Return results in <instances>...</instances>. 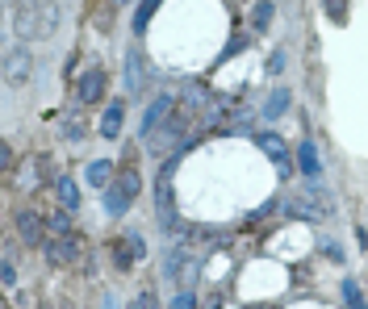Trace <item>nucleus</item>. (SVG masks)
<instances>
[{
    "label": "nucleus",
    "mask_w": 368,
    "mask_h": 309,
    "mask_svg": "<svg viewBox=\"0 0 368 309\" xmlns=\"http://www.w3.org/2000/svg\"><path fill=\"white\" fill-rule=\"evenodd\" d=\"M344 301H348L352 309H368L365 306V293H360V285H356V280H344Z\"/></svg>",
    "instance_id": "obj_17"
},
{
    "label": "nucleus",
    "mask_w": 368,
    "mask_h": 309,
    "mask_svg": "<svg viewBox=\"0 0 368 309\" xmlns=\"http://www.w3.org/2000/svg\"><path fill=\"white\" fill-rule=\"evenodd\" d=\"M172 113H176V100H172L168 92H159V96L147 105V113H142V138H151V134H155V130H159Z\"/></svg>",
    "instance_id": "obj_5"
},
{
    "label": "nucleus",
    "mask_w": 368,
    "mask_h": 309,
    "mask_svg": "<svg viewBox=\"0 0 368 309\" xmlns=\"http://www.w3.org/2000/svg\"><path fill=\"white\" fill-rule=\"evenodd\" d=\"M138 193H142V176H138L134 167H126V172L105 188V213H109V218H122V213L138 201Z\"/></svg>",
    "instance_id": "obj_2"
},
{
    "label": "nucleus",
    "mask_w": 368,
    "mask_h": 309,
    "mask_svg": "<svg viewBox=\"0 0 368 309\" xmlns=\"http://www.w3.org/2000/svg\"><path fill=\"white\" fill-rule=\"evenodd\" d=\"M8 167H13V146L0 142V172H8Z\"/></svg>",
    "instance_id": "obj_26"
},
{
    "label": "nucleus",
    "mask_w": 368,
    "mask_h": 309,
    "mask_svg": "<svg viewBox=\"0 0 368 309\" xmlns=\"http://www.w3.org/2000/svg\"><path fill=\"white\" fill-rule=\"evenodd\" d=\"M151 17H155V0H147V4H138V8H134V33H142Z\"/></svg>",
    "instance_id": "obj_18"
},
{
    "label": "nucleus",
    "mask_w": 368,
    "mask_h": 309,
    "mask_svg": "<svg viewBox=\"0 0 368 309\" xmlns=\"http://www.w3.org/2000/svg\"><path fill=\"white\" fill-rule=\"evenodd\" d=\"M105 96V71L101 67H88L80 80H75V100L80 105H92V100H101Z\"/></svg>",
    "instance_id": "obj_6"
},
{
    "label": "nucleus",
    "mask_w": 368,
    "mask_h": 309,
    "mask_svg": "<svg viewBox=\"0 0 368 309\" xmlns=\"http://www.w3.org/2000/svg\"><path fill=\"white\" fill-rule=\"evenodd\" d=\"M130 309H155V293H151V289H142V293L130 301Z\"/></svg>",
    "instance_id": "obj_24"
},
{
    "label": "nucleus",
    "mask_w": 368,
    "mask_h": 309,
    "mask_svg": "<svg viewBox=\"0 0 368 309\" xmlns=\"http://www.w3.org/2000/svg\"><path fill=\"white\" fill-rule=\"evenodd\" d=\"M0 75H4V84H25L34 75V54L25 46H13L4 54V63H0Z\"/></svg>",
    "instance_id": "obj_4"
},
{
    "label": "nucleus",
    "mask_w": 368,
    "mask_h": 309,
    "mask_svg": "<svg viewBox=\"0 0 368 309\" xmlns=\"http://www.w3.org/2000/svg\"><path fill=\"white\" fill-rule=\"evenodd\" d=\"M256 142H260V151H264V155H268L277 167H285V172H289V151H285V142H281L277 134H260Z\"/></svg>",
    "instance_id": "obj_9"
},
{
    "label": "nucleus",
    "mask_w": 368,
    "mask_h": 309,
    "mask_svg": "<svg viewBox=\"0 0 368 309\" xmlns=\"http://www.w3.org/2000/svg\"><path fill=\"white\" fill-rule=\"evenodd\" d=\"M80 255H84L80 234H67V239H46V259H50V264H71V259H80Z\"/></svg>",
    "instance_id": "obj_7"
},
{
    "label": "nucleus",
    "mask_w": 368,
    "mask_h": 309,
    "mask_svg": "<svg viewBox=\"0 0 368 309\" xmlns=\"http://www.w3.org/2000/svg\"><path fill=\"white\" fill-rule=\"evenodd\" d=\"M297 167L306 172V180H318L323 176V163H318V146L314 142H302L297 146Z\"/></svg>",
    "instance_id": "obj_10"
},
{
    "label": "nucleus",
    "mask_w": 368,
    "mask_h": 309,
    "mask_svg": "<svg viewBox=\"0 0 368 309\" xmlns=\"http://www.w3.org/2000/svg\"><path fill=\"white\" fill-rule=\"evenodd\" d=\"M126 92H142V59H138V50H130V75H126Z\"/></svg>",
    "instance_id": "obj_15"
},
{
    "label": "nucleus",
    "mask_w": 368,
    "mask_h": 309,
    "mask_svg": "<svg viewBox=\"0 0 368 309\" xmlns=\"http://www.w3.org/2000/svg\"><path fill=\"white\" fill-rule=\"evenodd\" d=\"M17 234H21V243H25V247H38V243H42V234H46V222H42L38 213L21 209V213H17Z\"/></svg>",
    "instance_id": "obj_8"
},
{
    "label": "nucleus",
    "mask_w": 368,
    "mask_h": 309,
    "mask_svg": "<svg viewBox=\"0 0 368 309\" xmlns=\"http://www.w3.org/2000/svg\"><path fill=\"white\" fill-rule=\"evenodd\" d=\"M289 109V88H272V96H268V117H281Z\"/></svg>",
    "instance_id": "obj_16"
},
{
    "label": "nucleus",
    "mask_w": 368,
    "mask_h": 309,
    "mask_svg": "<svg viewBox=\"0 0 368 309\" xmlns=\"http://www.w3.org/2000/svg\"><path fill=\"white\" fill-rule=\"evenodd\" d=\"M247 42H251V38H247V33H235V38H230V42H226V50H222V54H218V63H226V59H235V54H239V50H243V46H247Z\"/></svg>",
    "instance_id": "obj_20"
},
{
    "label": "nucleus",
    "mask_w": 368,
    "mask_h": 309,
    "mask_svg": "<svg viewBox=\"0 0 368 309\" xmlns=\"http://www.w3.org/2000/svg\"><path fill=\"white\" fill-rule=\"evenodd\" d=\"M281 67H285V50H277V54H272V59H268V71H272V75H277V71H281Z\"/></svg>",
    "instance_id": "obj_27"
},
{
    "label": "nucleus",
    "mask_w": 368,
    "mask_h": 309,
    "mask_svg": "<svg viewBox=\"0 0 368 309\" xmlns=\"http://www.w3.org/2000/svg\"><path fill=\"white\" fill-rule=\"evenodd\" d=\"M80 134H84V126H80V117H63V138H71V142H75Z\"/></svg>",
    "instance_id": "obj_23"
},
{
    "label": "nucleus",
    "mask_w": 368,
    "mask_h": 309,
    "mask_svg": "<svg viewBox=\"0 0 368 309\" xmlns=\"http://www.w3.org/2000/svg\"><path fill=\"white\" fill-rule=\"evenodd\" d=\"M0 280L13 285V280H17V268H13V264H0Z\"/></svg>",
    "instance_id": "obj_28"
},
{
    "label": "nucleus",
    "mask_w": 368,
    "mask_h": 309,
    "mask_svg": "<svg viewBox=\"0 0 368 309\" xmlns=\"http://www.w3.org/2000/svg\"><path fill=\"white\" fill-rule=\"evenodd\" d=\"M268 21H272V4H251V25L268 29Z\"/></svg>",
    "instance_id": "obj_19"
},
{
    "label": "nucleus",
    "mask_w": 368,
    "mask_h": 309,
    "mask_svg": "<svg viewBox=\"0 0 368 309\" xmlns=\"http://www.w3.org/2000/svg\"><path fill=\"white\" fill-rule=\"evenodd\" d=\"M84 180H88L92 188H109V184H113V163H109V159H96V163H88Z\"/></svg>",
    "instance_id": "obj_12"
},
{
    "label": "nucleus",
    "mask_w": 368,
    "mask_h": 309,
    "mask_svg": "<svg viewBox=\"0 0 368 309\" xmlns=\"http://www.w3.org/2000/svg\"><path fill=\"white\" fill-rule=\"evenodd\" d=\"M59 25V8L50 4H17L13 8V29L21 42H34V38H50Z\"/></svg>",
    "instance_id": "obj_1"
},
{
    "label": "nucleus",
    "mask_w": 368,
    "mask_h": 309,
    "mask_svg": "<svg viewBox=\"0 0 368 309\" xmlns=\"http://www.w3.org/2000/svg\"><path fill=\"white\" fill-rule=\"evenodd\" d=\"M126 247H130V255H134V259H142V255H147V247H142V239H138V234H126Z\"/></svg>",
    "instance_id": "obj_25"
},
{
    "label": "nucleus",
    "mask_w": 368,
    "mask_h": 309,
    "mask_svg": "<svg viewBox=\"0 0 368 309\" xmlns=\"http://www.w3.org/2000/svg\"><path fill=\"white\" fill-rule=\"evenodd\" d=\"M54 193H59V201H63V209H75V205H80V188H75V180H67V176H59V180H54Z\"/></svg>",
    "instance_id": "obj_13"
},
{
    "label": "nucleus",
    "mask_w": 368,
    "mask_h": 309,
    "mask_svg": "<svg viewBox=\"0 0 368 309\" xmlns=\"http://www.w3.org/2000/svg\"><path fill=\"white\" fill-rule=\"evenodd\" d=\"M168 309H197V293H193V289H180V293L172 297V306Z\"/></svg>",
    "instance_id": "obj_21"
},
{
    "label": "nucleus",
    "mask_w": 368,
    "mask_h": 309,
    "mask_svg": "<svg viewBox=\"0 0 368 309\" xmlns=\"http://www.w3.org/2000/svg\"><path fill=\"white\" fill-rule=\"evenodd\" d=\"M46 230H50L54 239H67V234H75V230H71V213H67V209L50 213V218H46Z\"/></svg>",
    "instance_id": "obj_14"
},
{
    "label": "nucleus",
    "mask_w": 368,
    "mask_h": 309,
    "mask_svg": "<svg viewBox=\"0 0 368 309\" xmlns=\"http://www.w3.org/2000/svg\"><path fill=\"white\" fill-rule=\"evenodd\" d=\"M130 264H134V255H130L126 247H117V243H113V268H117V272H126Z\"/></svg>",
    "instance_id": "obj_22"
},
{
    "label": "nucleus",
    "mask_w": 368,
    "mask_h": 309,
    "mask_svg": "<svg viewBox=\"0 0 368 309\" xmlns=\"http://www.w3.org/2000/svg\"><path fill=\"white\" fill-rule=\"evenodd\" d=\"M122 117H126V105L113 100V105L105 109V117H101V134H105V138H117V134H122Z\"/></svg>",
    "instance_id": "obj_11"
},
{
    "label": "nucleus",
    "mask_w": 368,
    "mask_h": 309,
    "mask_svg": "<svg viewBox=\"0 0 368 309\" xmlns=\"http://www.w3.org/2000/svg\"><path fill=\"white\" fill-rule=\"evenodd\" d=\"M184 151H189V146L172 151V159L163 163L159 184H155V205H159V218H163V230H168V234H176V230H180V218H176V205H172V176H176V163L184 159Z\"/></svg>",
    "instance_id": "obj_3"
}]
</instances>
